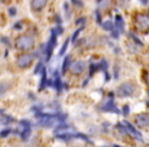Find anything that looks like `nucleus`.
Wrapping results in <instances>:
<instances>
[{
  "label": "nucleus",
  "mask_w": 149,
  "mask_h": 147,
  "mask_svg": "<svg viewBox=\"0 0 149 147\" xmlns=\"http://www.w3.org/2000/svg\"><path fill=\"white\" fill-rule=\"evenodd\" d=\"M33 45H34V39H33V37L27 36V35L21 36L20 38L16 40V43H15L16 48H19V49L21 50H28L30 49V48H32Z\"/></svg>",
  "instance_id": "nucleus-1"
},
{
  "label": "nucleus",
  "mask_w": 149,
  "mask_h": 147,
  "mask_svg": "<svg viewBox=\"0 0 149 147\" xmlns=\"http://www.w3.org/2000/svg\"><path fill=\"white\" fill-rule=\"evenodd\" d=\"M135 92V86L131 83H124V84L119 85L117 88V94L119 97H129L132 96Z\"/></svg>",
  "instance_id": "nucleus-2"
},
{
  "label": "nucleus",
  "mask_w": 149,
  "mask_h": 147,
  "mask_svg": "<svg viewBox=\"0 0 149 147\" xmlns=\"http://www.w3.org/2000/svg\"><path fill=\"white\" fill-rule=\"evenodd\" d=\"M100 109L103 110V111H107V113H117V115H119V113H121L119 109L115 106L113 98H109V99H107L106 101H104L103 103L101 104V106H100Z\"/></svg>",
  "instance_id": "nucleus-3"
},
{
  "label": "nucleus",
  "mask_w": 149,
  "mask_h": 147,
  "mask_svg": "<svg viewBox=\"0 0 149 147\" xmlns=\"http://www.w3.org/2000/svg\"><path fill=\"white\" fill-rule=\"evenodd\" d=\"M123 124L126 126V128H127V131H128V134H130L131 136L134 137L136 140L140 141V142H143V137H142V134H141L140 132H139L138 130H137L136 128L134 127V126L132 125L131 123H129V122L127 121H124Z\"/></svg>",
  "instance_id": "nucleus-4"
},
{
  "label": "nucleus",
  "mask_w": 149,
  "mask_h": 147,
  "mask_svg": "<svg viewBox=\"0 0 149 147\" xmlns=\"http://www.w3.org/2000/svg\"><path fill=\"white\" fill-rule=\"evenodd\" d=\"M137 28L140 31H146L149 28V16L147 15H138L136 19Z\"/></svg>",
  "instance_id": "nucleus-5"
},
{
  "label": "nucleus",
  "mask_w": 149,
  "mask_h": 147,
  "mask_svg": "<svg viewBox=\"0 0 149 147\" xmlns=\"http://www.w3.org/2000/svg\"><path fill=\"white\" fill-rule=\"evenodd\" d=\"M135 122H136L137 126L139 128H146L149 126V115L147 113H141L135 117Z\"/></svg>",
  "instance_id": "nucleus-6"
},
{
  "label": "nucleus",
  "mask_w": 149,
  "mask_h": 147,
  "mask_svg": "<svg viewBox=\"0 0 149 147\" xmlns=\"http://www.w3.org/2000/svg\"><path fill=\"white\" fill-rule=\"evenodd\" d=\"M69 67H71V73H73V74H81L82 71H84L85 67H86V63H85V61L77 60V61H75V63H71Z\"/></svg>",
  "instance_id": "nucleus-7"
},
{
  "label": "nucleus",
  "mask_w": 149,
  "mask_h": 147,
  "mask_svg": "<svg viewBox=\"0 0 149 147\" xmlns=\"http://www.w3.org/2000/svg\"><path fill=\"white\" fill-rule=\"evenodd\" d=\"M33 60V54H25L19 57L17 59V65L20 67H27Z\"/></svg>",
  "instance_id": "nucleus-8"
},
{
  "label": "nucleus",
  "mask_w": 149,
  "mask_h": 147,
  "mask_svg": "<svg viewBox=\"0 0 149 147\" xmlns=\"http://www.w3.org/2000/svg\"><path fill=\"white\" fill-rule=\"evenodd\" d=\"M56 138L62 141H69V140H71V139L77 138V134L76 133H75V134H73V133H63V134L56 135Z\"/></svg>",
  "instance_id": "nucleus-9"
},
{
  "label": "nucleus",
  "mask_w": 149,
  "mask_h": 147,
  "mask_svg": "<svg viewBox=\"0 0 149 147\" xmlns=\"http://www.w3.org/2000/svg\"><path fill=\"white\" fill-rule=\"evenodd\" d=\"M47 3V0H32V8L35 10L41 9L42 7L45 6V4Z\"/></svg>",
  "instance_id": "nucleus-10"
},
{
  "label": "nucleus",
  "mask_w": 149,
  "mask_h": 147,
  "mask_svg": "<svg viewBox=\"0 0 149 147\" xmlns=\"http://www.w3.org/2000/svg\"><path fill=\"white\" fill-rule=\"evenodd\" d=\"M47 75H46V69H42V78H41V82H40V86H39V91H42L47 85Z\"/></svg>",
  "instance_id": "nucleus-11"
},
{
  "label": "nucleus",
  "mask_w": 149,
  "mask_h": 147,
  "mask_svg": "<svg viewBox=\"0 0 149 147\" xmlns=\"http://www.w3.org/2000/svg\"><path fill=\"white\" fill-rule=\"evenodd\" d=\"M1 124L2 125H6V124H11L12 122H14V119H13L12 117H10V115H4L3 113V110H1Z\"/></svg>",
  "instance_id": "nucleus-12"
},
{
  "label": "nucleus",
  "mask_w": 149,
  "mask_h": 147,
  "mask_svg": "<svg viewBox=\"0 0 149 147\" xmlns=\"http://www.w3.org/2000/svg\"><path fill=\"white\" fill-rule=\"evenodd\" d=\"M54 87L56 88L57 92H60L61 91V81H60V77H59V73L58 71H55V80H54Z\"/></svg>",
  "instance_id": "nucleus-13"
},
{
  "label": "nucleus",
  "mask_w": 149,
  "mask_h": 147,
  "mask_svg": "<svg viewBox=\"0 0 149 147\" xmlns=\"http://www.w3.org/2000/svg\"><path fill=\"white\" fill-rule=\"evenodd\" d=\"M69 128H71V126H69L67 123H65H65H58L56 127H55V133L60 132V131H67V130H69Z\"/></svg>",
  "instance_id": "nucleus-14"
},
{
  "label": "nucleus",
  "mask_w": 149,
  "mask_h": 147,
  "mask_svg": "<svg viewBox=\"0 0 149 147\" xmlns=\"http://www.w3.org/2000/svg\"><path fill=\"white\" fill-rule=\"evenodd\" d=\"M115 28L119 32H123L124 31V20L119 15H117V17H115Z\"/></svg>",
  "instance_id": "nucleus-15"
},
{
  "label": "nucleus",
  "mask_w": 149,
  "mask_h": 147,
  "mask_svg": "<svg viewBox=\"0 0 149 147\" xmlns=\"http://www.w3.org/2000/svg\"><path fill=\"white\" fill-rule=\"evenodd\" d=\"M30 135H31V128H25V129H23L22 133H21V137H22L23 140H27L30 137Z\"/></svg>",
  "instance_id": "nucleus-16"
},
{
  "label": "nucleus",
  "mask_w": 149,
  "mask_h": 147,
  "mask_svg": "<svg viewBox=\"0 0 149 147\" xmlns=\"http://www.w3.org/2000/svg\"><path fill=\"white\" fill-rule=\"evenodd\" d=\"M69 60H71V56H65V58L63 59V63H62V67H61V71H62V74L65 73V71H67V69L69 67Z\"/></svg>",
  "instance_id": "nucleus-17"
},
{
  "label": "nucleus",
  "mask_w": 149,
  "mask_h": 147,
  "mask_svg": "<svg viewBox=\"0 0 149 147\" xmlns=\"http://www.w3.org/2000/svg\"><path fill=\"white\" fill-rule=\"evenodd\" d=\"M102 28H103L105 31H111L113 29V22H110V21H107V22H105L103 25H102Z\"/></svg>",
  "instance_id": "nucleus-18"
},
{
  "label": "nucleus",
  "mask_w": 149,
  "mask_h": 147,
  "mask_svg": "<svg viewBox=\"0 0 149 147\" xmlns=\"http://www.w3.org/2000/svg\"><path fill=\"white\" fill-rule=\"evenodd\" d=\"M76 134H77V138H80L82 139V140L86 141L87 143H91V144H92V141H91L90 139L88 138V136H86L85 134H82V133H76Z\"/></svg>",
  "instance_id": "nucleus-19"
},
{
  "label": "nucleus",
  "mask_w": 149,
  "mask_h": 147,
  "mask_svg": "<svg viewBox=\"0 0 149 147\" xmlns=\"http://www.w3.org/2000/svg\"><path fill=\"white\" fill-rule=\"evenodd\" d=\"M20 126H22L23 128H31V126H32V123H31L30 121H28V120H22V121H20Z\"/></svg>",
  "instance_id": "nucleus-20"
},
{
  "label": "nucleus",
  "mask_w": 149,
  "mask_h": 147,
  "mask_svg": "<svg viewBox=\"0 0 149 147\" xmlns=\"http://www.w3.org/2000/svg\"><path fill=\"white\" fill-rule=\"evenodd\" d=\"M11 129H4V130H2L1 132H0V136L2 137V138H5V137H7L9 134L11 133Z\"/></svg>",
  "instance_id": "nucleus-21"
},
{
  "label": "nucleus",
  "mask_w": 149,
  "mask_h": 147,
  "mask_svg": "<svg viewBox=\"0 0 149 147\" xmlns=\"http://www.w3.org/2000/svg\"><path fill=\"white\" fill-rule=\"evenodd\" d=\"M69 39L65 40V43H63L62 47H61L60 51H59V55H63V54H65V50H67V45H69Z\"/></svg>",
  "instance_id": "nucleus-22"
},
{
  "label": "nucleus",
  "mask_w": 149,
  "mask_h": 147,
  "mask_svg": "<svg viewBox=\"0 0 149 147\" xmlns=\"http://www.w3.org/2000/svg\"><path fill=\"white\" fill-rule=\"evenodd\" d=\"M99 67V65H95V63H91L90 65V71H89V74H90V76H92L93 74H94V71H96V69H98Z\"/></svg>",
  "instance_id": "nucleus-23"
},
{
  "label": "nucleus",
  "mask_w": 149,
  "mask_h": 147,
  "mask_svg": "<svg viewBox=\"0 0 149 147\" xmlns=\"http://www.w3.org/2000/svg\"><path fill=\"white\" fill-rule=\"evenodd\" d=\"M99 69H102V71H106L107 69V61L105 60V59H102L101 61H100L99 63Z\"/></svg>",
  "instance_id": "nucleus-24"
},
{
  "label": "nucleus",
  "mask_w": 149,
  "mask_h": 147,
  "mask_svg": "<svg viewBox=\"0 0 149 147\" xmlns=\"http://www.w3.org/2000/svg\"><path fill=\"white\" fill-rule=\"evenodd\" d=\"M31 110L32 111H34L35 115L38 113H41V110H42V106H39V105H34L32 108H31Z\"/></svg>",
  "instance_id": "nucleus-25"
},
{
  "label": "nucleus",
  "mask_w": 149,
  "mask_h": 147,
  "mask_svg": "<svg viewBox=\"0 0 149 147\" xmlns=\"http://www.w3.org/2000/svg\"><path fill=\"white\" fill-rule=\"evenodd\" d=\"M130 36H131V38H132V39L134 40V41L136 42L137 44H139V45H140V46H143V43H142V42L140 41V40L138 39V38H137L136 36H135L134 34H132V33H131V34H130Z\"/></svg>",
  "instance_id": "nucleus-26"
},
{
  "label": "nucleus",
  "mask_w": 149,
  "mask_h": 147,
  "mask_svg": "<svg viewBox=\"0 0 149 147\" xmlns=\"http://www.w3.org/2000/svg\"><path fill=\"white\" fill-rule=\"evenodd\" d=\"M42 61H39V63H37V65H36V67H35V69H34V74H38L39 73V71L42 69Z\"/></svg>",
  "instance_id": "nucleus-27"
},
{
  "label": "nucleus",
  "mask_w": 149,
  "mask_h": 147,
  "mask_svg": "<svg viewBox=\"0 0 149 147\" xmlns=\"http://www.w3.org/2000/svg\"><path fill=\"white\" fill-rule=\"evenodd\" d=\"M81 31H82V29H79V30H77L76 32L73 33V37H71V40H73V42H75L77 40V38H78V36H79V34H80Z\"/></svg>",
  "instance_id": "nucleus-28"
},
{
  "label": "nucleus",
  "mask_w": 149,
  "mask_h": 147,
  "mask_svg": "<svg viewBox=\"0 0 149 147\" xmlns=\"http://www.w3.org/2000/svg\"><path fill=\"white\" fill-rule=\"evenodd\" d=\"M130 113V107L129 105H125L123 107V115H128Z\"/></svg>",
  "instance_id": "nucleus-29"
},
{
  "label": "nucleus",
  "mask_w": 149,
  "mask_h": 147,
  "mask_svg": "<svg viewBox=\"0 0 149 147\" xmlns=\"http://www.w3.org/2000/svg\"><path fill=\"white\" fill-rule=\"evenodd\" d=\"M100 7H107L109 5V1L108 0H102L101 2L99 3Z\"/></svg>",
  "instance_id": "nucleus-30"
},
{
  "label": "nucleus",
  "mask_w": 149,
  "mask_h": 147,
  "mask_svg": "<svg viewBox=\"0 0 149 147\" xmlns=\"http://www.w3.org/2000/svg\"><path fill=\"white\" fill-rule=\"evenodd\" d=\"M8 13L11 15V16H13V15L16 13V8H14V7H10V8L8 9Z\"/></svg>",
  "instance_id": "nucleus-31"
},
{
  "label": "nucleus",
  "mask_w": 149,
  "mask_h": 147,
  "mask_svg": "<svg viewBox=\"0 0 149 147\" xmlns=\"http://www.w3.org/2000/svg\"><path fill=\"white\" fill-rule=\"evenodd\" d=\"M1 40H2V43L7 44L8 46H10V42H9L8 38H6V37H2V38H1Z\"/></svg>",
  "instance_id": "nucleus-32"
},
{
  "label": "nucleus",
  "mask_w": 149,
  "mask_h": 147,
  "mask_svg": "<svg viewBox=\"0 0 149 147\" xmlns=\"http://www.w3.org/2000/svg\"><path fill=\"white\" fill-rule=\"evenodd\" d=\"M111 35H113V38H115V39H117V38H119V32H117V31H113Z\"/></svg>",
  "instance_id": "nucleus-33"
},
{
  "label": "nucleus",
  "mask_w": 149,
  "mask_h": 147,
  "mask_svg": "<svg viewBox=\"0 0 149 147\" xmlns=\"http://www.w3.org/2000/svg\"><path fill=\"white\" fill-rule=\"evenodd\" d=\"M14 29H17V30H21L22 29V25H21V23H17V24L14 25Z\"/></svg>",
  "instance_id": "nucleus-34"
},
{
  "label": "nucleus",
  "mask_w": 149,
  "mask_h": 147,
  "mask_svg": "<svg viewBox=\"0 0 149 147\" xmlns=\"http://www.w3.org/2000/svg\"><path fill=\"white\" fill-rule=\"evenodd\" d=\"M105 81H109V75L107 71H105Z\"/></svg>",
  "instance_id": "nucleus-35"
},
{
  "label": "nucleus",
  "mask_w": 149,
  "mask_h": 147,
  "mask_svg": "<svg viewBox=\"0 0 149 147\" xmlns=\"http://www.w3.org/2000/svg\"><path fill=\"white\" fill-rule=\"evenodd\" d=\"M71 1H73V2H75V3H76V4H79V5L82 4V3H81L80 1H78V0H71Z\"/></svg>",
  "instance_id": "nucleus-36"
},
{
  "label": "nucleus",
  "mask_w": 149,
  "mask_h": 147,
  "mask_svg": "<svg viewBox=\"0 0 149 147\" xmlns=\"http://www.w3.org/2000/svg\"><path fill=\"white\" fill-rule=\"evenodd\" d=\"M84 19H80L79 21H77V24H80V23H84Z\"/></svg>",
  "instance_id": "nucleus-37"
},
{
  "label": "nucleus",
  "mask_w": 149,
  "mask_h": 147,
  "mask_svg": "<svg viewBox=\"0 0 149 147\" xmlns=\"http://www.w3.org/2000/svg\"><path fill=\"white\" fill-rule=\"evenodd\" d=\"M113 147H121V146H119V145H117V144H115V145H113Z\"/></svg>",
  "instance_id": "nucleus-38"
},
{
  "label": "nucleus",
  "mask_w": 149,
  "mask_h": 147,
  "mask_svg": "<svg viewBox=\"0 0 149 147\" xmlns=\"http://www.w3.org/2000/svg\"><path fill=\"white\" fill-rule=\"evenodd\" d=\"M102 147H113V146H102Z\"/></svg>",
  "instance_id": "nucleus-39"
},
{
  "label": "nucleus",
  "mask_w": 149,
  "mask_h": 147,
  "mask_svg": "<svg viewBox=\"0 0 149 147\" xmlns=\"http://www.w3.org/2000/svg\"><path fill=\"white\" fill-rule=\"evenodd\" d=\"M2 1H6V0H2Z\"/></svg>",
  "instance_id": "nucleus-40"
}]
</instances>
